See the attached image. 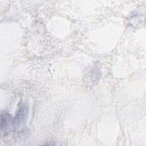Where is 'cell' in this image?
I'll return each mask as SVG.
<instances>
[{
    "mask_svg": "<svg viewBox=\"0 0 146 146\" xmlns=\"http://www.w3.org/2000/svg\"><path fill=\"white\" fill-rule=\"evenodd\" d=\"M28 114V108L25 104H22L19 108L15 116L11 119V123L13 126L15 128H18L24 124Z\"/></svg>",
    "mask_w": 146,
    "mask_h": 146,
    "instance_id": "6da1fadb",
    "label": "cell"
}]
</instances>
